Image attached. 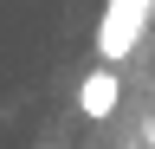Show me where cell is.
Returning a JSON list of instances; mask_svg holds the SVG:
<instances>
[{
	"mask_svg": "<svg viewBox=\"0 0 155 149\" xmlns=\"http://www.w3.org/2000/svg\"><path fill=\"white\" fill-rule=\"evenodd\" d=\"M149 13H155V0H110V7H104V26H97V59H104V65L129 59L136 39H142V26H149Z\"/></svg>",
	"mask_w": 155,
	"mask_h": 149,
	"instance_id": "obj_1",
	"label": "cell"
},
{
	"mask_svg": "<svg viewBox=\"0 0 155 149\" xmlns=\"http://www.w3.org/2000/svg\"><path fill=\"white\" fill-rule=\"evenodd\" d=\"M116 104H123V78H116V65L84 71V84H78V110H84L91 123H104V117H116Z\"/></svg>",
	"mask_w": 155,
	"mask_h": 149,
	"instance_id": "obj_2",
	"label": "cell"
}]
</instances>
